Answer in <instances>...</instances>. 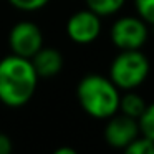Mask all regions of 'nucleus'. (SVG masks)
I'll use <instances>...</instances> for the list:
<instances>
[{
    "mask_svg": "<svg viewBox=\"0 0 154 154\" xmlns=\"http://www.w3.org/2000/svg\"><path fill=\"white\" fill-rule=\"evenodd\" d=\"M139 136V124H137V119H134V118H129L118 111L116 114H113L111 118L106 119L103 137L108 146L113 147V149L123 151L128 144H131Z\"/></svg>",
    "mask_w": 154,
    "mask_h": 154,
    "instance_id": "7",
    "label": "nucleus"
},
{
    "mask_svg": "<svg viewBox=\"0 0 154 154\" xmlns=\"http://www.w3.org/2000/svg\"><path fill=\"white\" fill-rule=\"evenodd\" d=\"M38 75L30 58L8 55L0 60V101L5 106L20 108L33 98Z\"/></svg>",
    "mask_w": 154,
    "mask_h": 154,
    "instance_id": "1",
    "label": "nucleus"
},
{
    "mask_svg": "<svg viewBox=\"0 0 154 154\" xmlns=\"http://www.w3.org/2000/svg\"><path fill=\"white\" fill-rule=\"evenodd\" d=\"M101 17L91 12L90 8L78 10L68 18L66 22V35L73 43L76 45H90L98 40L101 35Z\"/></svg>",
    "mask_w": 154,
    "mask_h": 154,
    "instance_id": "6",
    "label": "nucleus"
},
{
    "mask_svg": "<svg viewBox=\"0 0 154 154\" xmlns=\"http://www.w3.org/2000/svg\"><path fill=\"white\" fill-rule=\"evenodd\" d=\"M8 43L14 55L32 58L43 47V33L37 23L30 20H22L12 27L8 33Z\"/></svg>",
    "mask_w": 154,
    "mask_h": 154,
    "instance_id": "5",
    "label": "nucleus"
},
{
    "mask_svg": "<svg viewBox=\"0 0 154 154\" xmlns=\"http://www.w3.org/2000/svg\"><path fill=\"white\" fill-rule=\"evenodd\" d=\"M109 38L118 50H143L149 40V27L137 15H123L113 22Z\"/></svg>",
    "mask_w": 154,
    "mask_h": 154,
    "instance_id": "4",
    "label": "nucleus"
},
{
    "mask_svg": "<svg viewBox=\"0 0 154 154\" xmlns=\"http://www.w3.org/2000/svg\"><path fill=\"white\" fill-rule=\"evenodd\" d=\"M151 75V61L143 50H119L109 65L108 78L121 91L141 88Z\"/></svg>",
    "mask_w": 154,
    "mask_h": 154,
    "instance_id": "3",
    "label": "nucleus"
},
{
    "mask_svg": "<svg viewBox=\"0 0 154 154\" xmlns=\"http://www.w3.org/2000/svg\"><path fill=\"white\" fill-rule=\"evenodd\" d=\"M146 106H147V101L136 90H131V91H124V94H121L119 109L118 111L126 114V116H129V118L139 119V116L146 109Z\"/></svg>",
    "mask_w": 154,
    "mask_h": 154,
    "instance_id": "9",
    "label": "nucleus"
},
{
    "mask_svg": "<svg viewBox=\"0 0 154 154\" xmlns=\"http://www.w3.org/2000/svg\"><path fill=\"white\" fill-rule=\"evenodd\" d=\"M121 90L103 75L83 76L76 86V100L81 109L94 119H108L119 109Z\"/></svg>",
    "mask_w": 154,
    "mask_h": 154,
    "instance_id": "2",
    "label": "nucleus"
},
{
    "mask_svg": "<svg viewBox=\"0 0 154 154\" xmlns=\"http://www.w3.org/2000/svg\"><path fill=\"white\" fill-rule=\"evenodd\" d=\"M137 124H139L141 136L147 137L149 141L154 143V101L147 103L146 109L143 111V114L137 119Z\"/></svg>",
    "mask_w": 154,
    "mask_h": 154,
    "instance_id": "11",
    "label": "nucleus"
},
{
    "mask_svg": "<svg viewBox=\"0 0 154 154\" xmlns=\"http://www.w3.org/2000/svg\"><path fill=\"white\" fill-rule=\"evenodd\" d=\"M10 5L22 12H37L43 8L50 0H8Z\"/></svg>",
    "mask_w": 154,
    "mask_h": 154,
    "instance_id": "14",
    "label": "nucleus"
},
{
    "mask_svg": "<svg viewBox=\"0 0 154 154\" xmlns=\"http://www.w3.org/2000/svg\"><path fill=\"white\" fill-rule=\"evenodd\" d=\"M12 149H14V143L10 136L0 131V154H12Z\"/></svg>",
    "mask_w": 154,
    "mask_h": 154,
    "instance_id": "15",
    "label": "nucleus"
},
{
    "mask_svg": "<svg viewBox=\"0 0 154 154\" xmlns=\"http://www.w3.org/2000/svg\"><path fill=\"white\" fill-rule=\"evenodd\" d=\"M123 154H154V143L144 136H139L124 147Z\"/></svg>",
    "mask_w": 154,
    "mask_h": 154,
    "instance_id": "13",
    "label": "nucleus"
},
{
    "mask_svg": "<svg viewBox=\"0 0 154 154\" xmlns=\"http://www.w3.org/2000/svg\"><path fill=\"white\" fill-rule=\"evenodd\" d=\"M51 154H78V151L71 146H61V147H57Z\"/></svg>",
    "mask_w": 154,
    "mask_h": 154,
    "instance_id": "16",
    "label": "nucleus"
},
{
    "mask_svg": "<svg viewBox=\"0 0 154 154\" xmlns=\"http://www.w3.org/2000/svg\"><path fill=\"white\" fill-rule=\"evenodd\" d=\"M85 2H86V8L100 15L101 18L116 15L126 4V0H85Z\"/></svg>",
    "mask_w": 154,
    "mask_h": 154,
    "instance_id": "10",
    "label": "nucleus"
},
{
    "mask_svg": "<svg viewBox=\"0 0 154 154\" xmlns=\"http://www.w3.org/2000/svg\"><path fill=\"white\" fill-rule=\"evenodd\" d=\"M38 78H53L63 70V55L60 50L51 47H42L30 58Z\"/></svg>",
    "mask_w": 154,
    "mask_h": 154,
    "instance_id": "8",
    "label": "nucleus"
},
{
    "mask_svg": "<svg viewBox=\"0 0 154 154\" xmlns=\"http://www.w3.org/2000/svg\"><path fill=\"white\" fill-rule=\"evenodd\" d=\"M136 15L147 25L154 27V0H133Z\"/></svg>",
    "mask_w": 154,
    "mask_h": 154,
    "instance_id": "12",
    "label": "nucleus"
}]
</instances>
